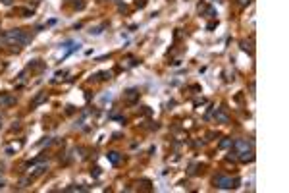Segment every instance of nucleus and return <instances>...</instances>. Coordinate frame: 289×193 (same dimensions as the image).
I'll return each instance as SVG.
<instances>
[{
  "instance_id": "7ed1b4c3",
  "label": "nucleus",
  "mask_w": 289,
  "mask_h": 193,
  "mask_svg": "<svg viewBox=\"0 0 289 193\" xmlns=\"http://www.w3.org/2000/svg\"><path fill=\"white\" fill-rule=\"evenodd\" d=\"M237 183H239V180H231V178H228V176H216L214 178V185H216V187H220V189L237 187Z\"/></svg>"
},
{
  "instance_id": "20e7f679",
  "label": "nucleus",
  "mask_w": 289,
  "mask_h": 193,
  "mask_svg": "<svg viewBox=\"0 0 289 193\" xmlns=\"http://www.w3.org/2000/svg\"><path fill=\"white\" fill-rule=\"evenodd\" d=\"M106 159L110 160L112 164H120V160H121V156H120V153H116V151H112V153H108V155H106Z\"/></svg>"
},
{
  "instance_id": "0eeeda50",
  "label": "nucleus",
  "mask_w": 289,
  "mask_h": 193,
  "mask_svg": "<svg viewBox=\"0 0 289 193\" xmlns=\"http://www.w3.org/2000/svg\"><path fill=\"white\" fill-rule=\"evenodd\" d=\"M239 2H241V4L245 6V4H249V2H251V0H239Z\"/></svg>"
},
{
  "instance_id": "423d86ee",
  "label": "nucleus",
  "mask_w": 289,
  "mask_h": 193,
  "mask_svg": "<svg viewBox=\"0 0 289 193\" xmlns=\"http://www.w3.org/2000/svg\"><path fill=\"white\" fill-rule=\"evenodd\" d=\"M2 2H4L6 6H10V4H12V0H2Z\"/></svg>"
},
{
  "instance_id": "f03ea898",
  "label": "nucleus",
  "mask_w": 289,
  "mask_h": 193,
  "mask_svg": "<svg viewBox=\"0 0 289 193\" xmlns=\"http://www.w3.org/2000/svg\"><path fill=\"white\" fill-rule=\"evenodd\" d=\"M4 41H10V42H16V45H29L31 42V35H27L23 29H12L4 35Z\"/></svg>"
},
{
  "instance_id": "39448f33",
  "label": "nucleus",
  "mask_w": 289,
  "mask_h": 193,
  "mask_svg": "<svg viewBox=\"0 0 289 193\" xmlns=\"http://www.w3.org/2000/svg\"><path fill=\"white\" fill-rule=\"evenodd\" d=\"M2 103H4V104H12L14 99H8V97H6V99H2Z\"/></svg>"
},
{
  "instance_id": "f257e3e1",
  "label": "nucleus",
  "mask_w": 289,
  "mask_h": 193,
  "mask_svg": "<svg viewBox=\"0 0 289 193\" xmlns=\"http://www.w3.org/2000/svg\"><path fill=\"white\" fill-rule=\"evenodd\" d=\"M233 147H235V153L233 155H239V160H252V141L247 139H235L233 141Z\"/></svg>"
}]
</instances>
